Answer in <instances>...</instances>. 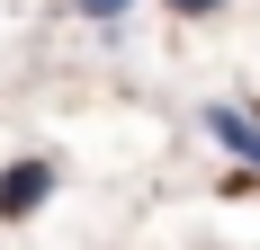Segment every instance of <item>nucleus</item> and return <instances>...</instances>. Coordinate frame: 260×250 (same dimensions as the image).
<instances>
[{
    "label": "nucleus",
    "instance_id": "obj_4",
    "mask_svg": "<svg viewBox=\"0 0 260 250\" xmlns=\"http://www.w3.org/2000/svg\"><path fill=\"white\" fill-rule=\"evenodd\" d=\"M171 9H180V18H215L224 0H171Z\"/></svg>",
    "mask_w": 260,
    "mask_h": 250
},
{
    "label": "nucleus",
    "instance_id": "obj_1",
    "mask_svg": "<svg viewBox=\"0 0 260 250\" xmlns=\"http://www.w3.org/2000/svg\"><path fill=\"white\" fill-rule=\"evenodd\" d=\"M45 197H54V161H45V152H27V161H9V170H0V224L36 215Z\"/></svg>",
    "mask_w": 260,
    "mask_h": 250
},
{
    "label": "nucleus",
    "instance_id": "obj_2",
    "mask_svg": "<svg viewBox=\"0 0 260 250\" xmlns=\"http://www.w3.org/2000/svg\"><path fill=\"white\" fill-rule=\"evenodd\" d=\"M207 125H215V143L234 152V161H260V125H251V116H242V107H215V116H207Z\"/></svg>",
    "mask_w": 260,
    "mask_h": 250
},
{
    "label": "nucleus",
    "instance_id": "obj_3",
    "mask_svg": "<svg viewBox=\"0 0 260 250\" xmlns=\"http://www.w3.org/2000/svg\"><path fill=\"white\" fill-rule=\"evenodd\" d=\"M81 18H126V0H72Z\"/></svg>",
    "mask_w": 260,
    "mask_h": 250
}]
</instances>
